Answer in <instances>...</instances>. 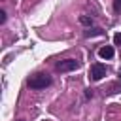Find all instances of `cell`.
I'll list each match as a JSON object with an SVG mask.
<instances>
[{"label":"cell","mask_w":121,"mask_h":121,"mask_svg":"<svg viewBox=\"0 0 121 121\" xmlns=\"http://www.w3.org/2000/svg\"><path fill=\"white\" fill-rule=\"evenodd\" d=\"M26 83H28L30 89H45V87L51 85V76L45 74V72H38V74L30 76Z\"/></svg>","instance_id":"1"},{"label":"cell","mask_w":121,"mask_h":121,"mask_svg":"<svg viewBox=\"0 0 121 121\" xmlns=\"http://www.w3.org/2000/svg\"><path fill=\"white\" fill-rule=\"evenodd\" d=\"M79 66L81 64L76 59H64V60H59L57 62V70L59 72H72V70H78Z\"/></svg>","instance_id":"2"},{"label":"cell","mask_w":121,"mask_h":121,"mask_svg":"<svg viewBox=\"0 0 121 121\" xmlns=\"http://www.w3.org/2000/svg\"><path fill=\"white\" fill-rule=\"evenodd\" d=\"M104 76H106V66H104L102 62H95V64H91L89 78H91L93 81H100Z\"/></svg>","instance_id":"3"},{"label":"cell","mask_w":121,"mask_h":121,"mask_svg":"<svg viewBox=\"0 0 121 121\" xmlns=\"http://www.w3.org/2000/svg\"><path fill=\"white\" fill-rule=\"evenodd\" d=\"M113 53H115V51H113L112 45H102V47L98 49V57H100V59H112Z\"/></svg>","instance_id":"4"},{"label":"cell","mask_w":121,"mask_h":121,"mask_svg":"<svg viewBox=\"0 0 121 121\" xmlns=\"http://www.w3.org/2000/svg\"><path fill=\"white\" fill-rule=\"evenodd\" d=\"M83 36H85V38H95V36H104V30H102V28H91V26H89V28H87V30L83 32Z\"/></svg>","instance_id":"5"},{"label":"cell","mask_w":121,"mask_h":121,"mask_svg":"<svg viewBox=\"0 0 121 121\" xmlns=\"http://www.w3.org/2000/svg\"><path fill=\"white\" fill-rule=\"evenodd\" d=\"M79 23H81V25H87V26H91V25H93V17L81 15V17H79Z\"/></svg>","instance_id":"6"},{"label":"cell","mask_w":121,"mask_h":121,"mask_svg":"<svg viewBox=\"0 0 121 121\" xmlns=\"http://www.w3.org/2000/svg\"><path fill=\"white\" fill-rule=\"evenodd\" d=\"M113 45H121V32L113 34Z\"/></svg>","instance_id":"7"},{"label":"cell","mask_w":121,"mask_h":121,"mask_svg":"<svg viewBox=\"0 0 121 121\" xmlns=\"http://www.w3.org/2000/svg\"><path fill=\"white\" fill-rule=\"evenodd\" d=\"M113 9L115 11H121V0H113Z\"/></svg>","instance_id":"8"},{"label":"cell","mask_w":121,"mask_h":121,"mask_svg":"<svg viewBox=\"0 0 121 121\" xmlns=\"http://www.w3.org/2000/svg\"><path fill=\"white\" fill-rule=\"evenodd\" d=\"M0 23H2V25L6 23V11H4V9L0 11Z\"/></svg>","instance_id":"9"},{"label":"cell","mask_w":121,"mask_h":121,"mask_svg":"<svg viewBox=\"0 0 121 121\" xmlns=\"http://www.w3.org/2000/svg\"><path fill=\"white\" fill-rule=\"evenodd\" d=\"M85 96H87V98H91V96H93V89H87V93H85Z\"/></svg>","instance_id":"10"},{"label":"cell","mask_w":121,"mask_h":121,"mask_svg":"<svg viewBox=\"0 0 121 121\" xmlns=\"http://www.w3.org/2000/svg\"><path fill=\"white\" fill-rule=\"evenodd\" d=\"M19 121H25V119H19Z\"/></svg>","instance_id":"11"}]
</instances>
